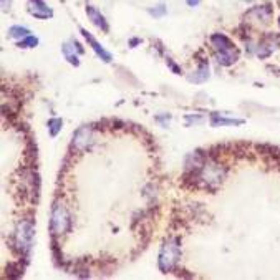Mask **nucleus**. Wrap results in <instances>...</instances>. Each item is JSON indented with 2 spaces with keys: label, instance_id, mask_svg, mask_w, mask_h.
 <instances>
[{
  "label": "nucleus",
  "instance_id": "nucleus-1",
  "mask_svg": "<svg viewBox=\"0 0 280 280\" xmlns=\"http://www.w3.org/2000/svg\"><path fill=\"white\" fill-rule=\"evenodd\" d=\"M211 44L214 47V52L221 65L230 66L239 60V50H237L235 44L229 38V36L222 35V33H216L211 36Z\"/></svg>",
  "mask_w": 280,
  "mask_h": 280
},
{
  "label": "nucleus",
  "instance_id": "nucleus-2",
  "mask_svg": "<svg viewBox=\"0 0 280 280\" xmlns=\"http://www.w3.org/2000/svg\"><path fill=\"white\" fill-rule=\"evenodd\" d=\"M181 259V247L178 239H169L168 242H164V246L161 247L159 252V269L163 272L173 270L176 264Z\"/></svg>",
  "mask_w": 280,
  "mask_h": 280
},
{
  "label": "nucleus",
  "instance_id": "nucleus-3",
  "mask_svg": "<svg viewBox=\"0 0 280 280\" xmlns=\"http://www.w3.org/2000/svg\"><path fill=\"white\" fill-rule=\"evenodd\" d=\"M52 232L55 235H62L70 229V214L63 204H55L52 211Z\"/></svg>",
  "mask_w": 280,
  "mask_h": 280
},
{
  "label": "nucleus",
  "instance_id": "nucleus-4",
  "mask_svg": "<svg viewBox=\"0 0 280 280\" xmlns=\"http://www.w3.org/2000/svg\"><path fill=\"white\" fill-rule=\"evenodd\" d=\"M201 181L204 182L208 187H217L221 184V181L224 178V171L219 164L214 163H206L201 168Z\"/></svg>",
  "mask_w": 280,
  "mask_h": 280
},
{
  "label": "nucleus",
  "instance_id": "nucleus-5",
  "mask_svg": "<svg viewBox=\"0 0 280 280\" xmlns=\"http://www.w3.org/2000/svg\"><path fill=\"white\" fill-rule=\"evenodd\" d=\"M33 235H35V229L33 224L28 221H23L17 229V246L20 249V252L27 254L33 244Z\"/></svg>",
  "mask_w": 280,
  "mask_h": 280
},
{
  "label": "nucleus",
  "instance_id": "nucleus-6",
  "mask_svg": "<svg viewBox=\"0 0 280 280\" xmlns=\"http://www.w3.org/2000/svg\"><path fill=\"white\" fill-rule=\"evenodd\" d=\"M80 32H82V35H83V38L88 42V44H90V47L93 48V52H95L96 55H98V57H100V58L103 60V62H106V63H109V62H111V60H113L111 53H109V52H106V50H105V47H103V45L100 44V42L95 38L93 35H90V33H88V32H87V30H85V28H82Z\"/></svg>",
  "mask_w": 280,
  "mask_h": 280
},
{
  "label": "nucleus",
  "instance_id": "nucleus-7",
  "mask_svg": "<svg viewBox=\"0 0 280 280\" xmlns=\"http://www.w3.org/2000/svg\"><path fill=\"white\" fill-rule=\"evenodd\" d=\"M28 12L30 15H33L35 18H42V20L53 17L52 9L48 7L44 0H28Z\"/></svg>",
  "mask_w": 280,
  "mask_h": 280
},
{
  "label": "nucleus",
  "instance_id": "nucleus-8",
  "mask_svg": "<svg viewBox=\"0 0 280 280\" xmlns=\"http://www.w3.org/2000/svg\"><path fill=\"white\" fill-rule=\"evenodd\" d=\"M85 10H87V15H88V18L91 20V23H93V25H96L100 30H103V32H108L109 25H108L105 15H103L98 9L93 7V5H87V9H85Z\"/></svg>",
  "mask_w": 280,
  "mask_h": 280
},
{
  "label": "nucleus",
  "instance_id": "nucleus-9",
  "mask_svg": "<svg viewBox=\"0 0 280 280\" xmlns=\"http://www.w3.org/2000/svg\"><path fill=\"white\" fill-rule=\"evenodd\" d=\"M91 143H93V139H91V131L88 130L87 126L80 128V130L75 133V138H73V146H75L76 149H87Z\"/></svg>",
  "mask_w": 280,
  "mask_h": 280
},
{
  "label": "nucleus",
  "instance_id": "nucleus-10",
  "mask_svg": "<svg viewBox=\"0 0 280 280\" xmlns=\"http://www.w3.org/2000/svg\"><path fill=\"white\" fill-rule=\"evenodd\" d=\"M75 45H76V42H68V44H65L62 47V50H63V55H65V58L68 60V62L71 65H80V62H78V55L75 53Z\"/></svg>",
  "mask_w": 280,
  "mask_h": 280
},
{
  "label": "nucleus",
  "instance_id": "nucleus-11",
  "mask_svg": "<svg viewBox=\"0 0 280 280\" xmlns=\"http://www.w3.org/2000/svg\"><path fill=\"white\" fill-rule=\"evenodd\" d=\"M28 35H30V30L25 28V27L14 25V27L9 28V36H10V38H18V40H22V38H25V36H28Z\"/></svg>",
  "mask_w": 280,
  "mask_h": 280
},
{
  "label": "nucleus",
  "instance_id": "nucleus-12",
  "mask_svg": "<svg viewBox=\"0 0 280 280\" xmlns=\"http://www.w3.org/2000/svg\"><path fill=\"white\" fill-rule=\"evenodd\" d=\"M17 45L20 48H33V47L38 45V38H36V36L28 35V36H25V38H22L20 42H18Z\"/></svg>",
  "mask_w": 280,
  "mask_h": 280
},
{
  "label": "nucleus",
  "instance_id": "nucleus-13",
  "mask_svg": "<svg viewBox=\"0 0 280 280\" xmlns=\"http://www.w3.org/2000/svg\"><path fill=\"white\" fill-rule=\"evenodd\" d=\"M62 125H63L62 119H50V121H48V130H50V135L57 136V133L60 131Z\"/></svg>",
  "mask_w": 280,
  "mask_h": 280
},
{
  "label": "nucleus",
  "instance_id": "nucleus-14",
  "mask_svg": "<svg viewBox=\"0 0 280 280\" xmlns=\"http://www.w3.org/2000/svg\"><path fill=\"white\" fill-rule=\"evenodd\" d=\"M242 119H224V118H217V114L212 116V125H241Z\"/></svg>",
  "mask_w": 280,
  "mask_h": 280
},
{
  "label": "nucleus",
  "instance_id": "nucleus-15",
  "mask_svg": "<svg viewBox=\"0 0 280 280\" xmlns=\"http://www.w3.org/2000/svg\"><path fill=\"white\" fill-rule=\"evenodd\" d=\"M10 4H12V0H2V10L7 12V9H10Z\"/></svg>",
  "mask_w": 280,
  "mask_h": 280
},
{
  "label": "nucleus",
  "instance_id": "nucleus-16",
  "mask_svg": "<svg viewBox=\"0 0 280 280\" xmlns=\"http://www.w3.org/2000/svg\"><path fill=\"white\" fill-rule=\"evenodd\" d=\"M164 12H166V10H164V7H163V5H161V7H159V10H156V12L153 10V12H151V14H153V15H156V17H157V15H163Z\"/></svg>",
  "mask_w": 280,
  "mask_h": 280
},
{
  "label": "nucleus",
  "instance_id": "nucleus-17",
  "mask_svg": "<svg viewBox=\"0 0 280 280\" xmlns=\"http://www.w3.org/2000/svg\"><path fill=\"white\" fill-rule=\"evenodd\" d=\"M201 0H187V5H191V7H196V5H199Z\"/></svg>",
  "mask_w": 280,
  "mask_h": 280
},
{
  "label": "nucleus",
  "instance_id": "nucleus-18",
  "mask_svg": "<svg viewBox=\"0 0 280 280\" xmlns=\"http://www.w3.org/2000/svg\"><path fill=\"white\" fill-rule=\"evenodd\" d=\"M246 2H251V0H246Z\"/></svg>",
  "mask_w": 280,
  "mask_h": 280
},
{
  "label": "nucleus",
  "instance_id": "nucleus-19",
  "mask_svg": "<svg viewBox=\"0 0 280 280\" xmlns=\"http://www.w3.org/2000/svg\"><path fill=\"white\" fill-rule=\"evenodd\" d=\"M278 23H280V18H278Z\"/></svg>",
  "mask_w": 280,
  "mask_h": 280
}]
</instances>
